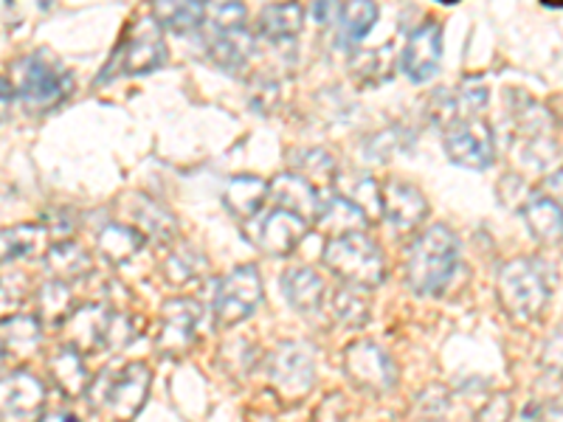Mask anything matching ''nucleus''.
Instances as JSON below:
<instances>
[{
    "label": "nucleus",
    "instance_id": "9",
    "mask_svg": "<svg viewBox=\"0 0 563 422\" xmlns=\"http://www.w3.org/2000/svg\"><path fill=\"white\" fill-rule=\"evenodd\" d=\"M271 386L282 400H301L313 389L316 380V349L308 341H285L276 346L268 360Z\"/></svg>",
    "mask_w": 563,
    "mask_h": 422
},
{
    "label": "nucleus",
    "instance_id": "30",
    "mask_svg": "<svg viewBox=\"0 0 563 422\" xmlns=\"http://www.w3.org/2000/svg\"><path fill=\"white\" fill-rule=\"evenodd\" d=\"M43 229L40 225H12L0 231V265L26 259L34 248H40Z\"/></svg>",
    "mask_w": 563,
    "mask_h": 422
},
{
    "label": "nucleus",
    "instance_id": "48",
    "mask_svg": "<svg viewBox=\"0 0 563 422\" xmlns=\"http://www.w3.org/2000/svg\"><path fill=\"white\" fill-rule=\"evenodd\" d=\"M0 360H3V346H0Z\"/></svg>",
    "mask_w": 563,
    "mask_h": 422
},
{
    "label": "nucleus",
    "instance_id": "42",
    "mask_svg": "<svg viewBox=\"0 0 563 422\" xmlns=\"http://www.w3.org/2000/svg\"><path fill=\"white\" fill-rule=\"evenodd\" d=\"M525 417L527 420H532V422H561V409H558V403L555 406H527V411H525Z\"/></svg>",
    "mask_w": 563,
    "mask_h": 422
},
{
    "label": "nucleus",
    "instance_id": "6",
    "mask_svg": "<svg viewBox=\"0 0 563 422\" xmlns=\"http://www.w3.org/2000/svg\"><path fill=\"white\" fill-rule=\"evenodd\" d=\"M321 259L350 288L372 290L378 288L386 276L384 254H380L378 243H372L366 234H346V237L327 240Z\"/></svg>",
    "mask_w": 563,
    "mask_h": 422
},
{
    "label": "nucleus",
    "instance_id": "45",
    "mask_svg": "<svg viewBox=\"0 0 563 422\" xmlns=\"http://www.w3.org/2000/svg\"><path fill=\"white\" fill-rule=\"evenodd\" d=\"M40 422H79L70 411H52V414H43Z\"/></svg>",
    "mask_w": 563,
    "mask_h": 422
},
{
    "label": "nucleus",
    "instance_id": "43",
    "mask_svg": "<svg viewBox=\"0 0 563 422\" xmlns=\"http://www.w3.org/2000/svg\"><path fill=\"white\" fill-rule=\"evenodd\" d=\"M14 102V93H12V85L7 79H0V124L9 119V110H12Z\"/></svg>",
    "mask_w": 563,
    "mask_h": 422
},
{
    "label": "nucleus",
    "instance_id": "1",
    "mask_svg": "<svg viewBox=\"0 0 563 422\" xmlns=\"http://www.w3.org/2000/svg\"><path fill=\"white\" fill-rule=\"evenodd\" d=\"M460 265V240L445 225H431L406 256V281L417 296H440Z\"/></svg>",
    "mask_w": 563,
    "mask_h": 422
},
{
    "label": "nucleus",
    "instance_id": "11",
    "mask_svg": "<svg viewBox=\"0 0 563 422\" xmlns=\"http://www.w3.org/2000/svg\"><path fill=\"white\" fill-rule=\"evenodd\" d=\"M442 147L451 164L465 169H487L496 158V141H493L490 124L482 119H460L445 127Z\"/></svg>",
    "mask_w": 563,
    "mask_h": 422
},
{
    "label": "nucleus",
    "instance_id": "10",
    "mask_svg": "<svg viewBox=\"0 0 563 422\" xmlns=\"http://www.w3.org/2000/svg\"><path fill=\"white\" fill-rule=\"evenodd\" d=\"M344 371L355 389L369 391V395H386L397 386L395 360L375 341H355L346 346Z\"/></svg>",
    "mask_w": 563,
    "mask_h": 422
},
{
    "label": "nucleus",
    "instance_id": "39",
    "mask_svg": "<svg viewBox=\"0 0 563 422\" xmlns=\"http://www.w3.org/2000/svg\"><path fill=\"white\" fill-rule=\"evenodd\" d=\"M206 29H245V7L243 3H218L206 7Z\"/></svg>",
    "mask_w": 563,
    "mask_h": 422
},
{
    "label": "nucleus",
    "instance_id": "38",
    "mask_svg": "<svg viewBox=\"0 0 563 422\" xmlns=\"http://www.w3.org/2000/svg\"><path fill=\"white\" fill-rule=\"evenodd\" d=\"M203 256L198 254L195 248H180L175 251L173 256L167 259V279L173 281V285H186L189 279H195V276L203 270Z\"/></svg>",
    "mask_w": 563,
    "mask_h": 422
},
{
    "label": "nucleus",
    "instance_id": "8",
    "mask_svg": "<svg viewBox=\"0 0 563 422\" xmlns=\"http://www.w3.org/2000/svg\"><path fill=\"white\" fill-rule=\"evenodd\" d=\"M263 301V279L254 265H240L231 274H225L218 281L214 301H211V313H214V326L243 324L245 319L254 315V310Z\"/></svg>",
    "mask_w": 563,
    "mask_h": 422
},
{
    "label": "nucleus",
    "instance_id": "13",
    "mask_svg": "<svg viewBox=\"0 0 563 422\" xmlns=\"http://www.w3.org/2000/svg\"><path fill=\"white\" fill-rule=\"evenodd\" d=\"M45 414V386L32 371L0 375V422H40Z\"/></svg>",
    "mask_w": 563,
    "mask_h": 422
},
{
    "label": "nucleus",
    "instance_id": "35",
    "mask_svg": "<svg viewBox=\"0 0 563 422\" xmlns=\"http://www.w3.org/2000/svg\"><path fill=\"white\" fill-rule=\"evenodd\" d=\"M352 68H355V77L366 85H380L391 77V63L389 45H380V48H372V52H361L352 59Z\"/></svg>",
    "mask_w": 563,
    "mask_h": 422
},
{
    "label": "nucleus",
    "instance_id": "41",
    "mask_svg": "<svg viewBox=\"0 0 563 422\" xmlns=\"http://www.w3.org/2000/svg\"><path fill=\"white\" fill-rule=\"evenodd\" d=\"M23 301H26V290L20 288L18 281L0 279V324L14 319V315H20Z\"/></svg>",
    "mask_w": 563,
    "mask_h": 422
},
{
    "label": "nucleus",
    "instance_id": "16",
    "mask_svg": "<svg viewBox=\"0 0 563 422\" xmlns=\"http://www.w3.org/2000/svg\"><path fill=\"white\" fill-rule=\"evenodd\" d=\"M308 229L310 225L296 218V214H290V211L274 209L265 214L260 229H256L254 245L268 256H288L301 240L308 237Z\"/></svg>",
    "mask_w": 563,
    "mask_h": 422
},
{
    "label": "nucleus",
    "instance_id": "47",
    "mask_svg": "<svg viewBox=\"0 0 563 422\" xmlns=\"http://www.w3.org/2000/svg\"><path fill=\"white\" fill-rule=\"evenodd\" d=\"M429 422H440V417H431V420Z\"/></svg>",
    "mask_w": 563,
    "mask_h": 422
},
{
    "label": "nucleus",
    "instance_id": "20",
    "mask_svg": "<svg viewBox=\"0 0 563 422\" xmlns=\"http://www.w3.org/2000/svg\"><path fill=\"white\" fill-rule=\"evenodd\" d=\"M282 293L299 313H316L324 304V281L310 268H290L282 274Z\"/></svg>",
    "mask_w": 563,
    "mask_h": 422
},
{
    "label": "nucleus",
    "instance_id": "26",
    "mask_svg": "<svg viewBox=\"0 0 563 422\" xmlns=\"http://www.w3.org/2000/svg\"><path fill=\"white\" fill-rule=\"evenodd\" d=\"M144 243H147V240H144V234H141L139 229H128V225L119 223H108L97 234L99 254H102L110 265L130 263V259L144 248Z\"/></svg>",
    "mask_w": 563,
    "mask_h": 422
},
{
    "label": "nucleus",
    "instance_id": "21",
    "mask_svg": "<svg viewBox=\"0 0 563 422\" xmlns=\"http://www.w3.org/2000/svg\"><path fill=\"white\" fill-rule=\"evenodd\" d=\"M525 223L538 243L558 245L563 229L561 200L552 198V195H532L525 203Z\"/></svg>",
    "mask_w": 563,
    "mask_h": 422
},
{
    "label": "nucleus",
    "instance_id": "25",
    "mask_svg": "<svg viewBox=\"0 0 563 422\" xmlns=\"http://www.w3.org/2000/svg\"><path fill=\"white\" fill-rule=\"evenodd\" d=\"M52 378L57 384V389L63 391L65 397H79V395H88V369H85V360L77 349H70L68 344L59 346L57 352L52 355Z\"/></svg>",
    "mask_w": 563,
    "mask_h": 422
},
{
    "label": "nucleus",
    "instance_id": "40",
    "mask_svg": "<svg viewBox=\"0 0 563 422\" xmlns=\"http://www.w3.org/2000/svg\"><path fill=\"white\" fill-rule=\"evenodd\" d=\"M512 420V400L510 395L499 391V395H493L490 400L482 403V409L476 411L474 422H510Z\"/></svg>",
    "mask_w": 563,
    "mask_h": 422
},
{
    "label": "nucleus",
    "instance_id": "18",
    "mask_svg": "<svg viewBox=\"0 0 563 422\" xmlns=\"http://www.w3.org/2000/svg\"><path fill=\"white\" fill-rule=\"evenodd\" d=\"M206 48H209V59L218 68L238 74L254 54V37L249 34V29H209Z\"/></svg>",
    "mask_w": 563,
    "mask_h": 422
},
{
    "label": "nucleus",
    "instance_id": "27",
    "mask_svg": "<svg viewBox=\"0 0 563 422\" xmlns=\"http://www.w3.org/2000/svg\"><path fill=\"white\" fill-rule=\"evenodd\" d=\"M40 335H43V324L37 315H14V319L0 324V346L3 355H14V358H26L40 346Z\"/></svg>",
    "mask_w": 563,
    "mask_h": 422
},
{
    "label": "nucleus",
    "instance_id": "22",
    "mask_svg": "<svg viewBox=\"0 0 563 422\" xmlns=\"http://www.w3.org/2000/svg\"><path fill=\"white\" fill-rule=\"evenodd\" d=\"M45 268L54 276V281L68 285V281L85 279L90 268H93V263H90L88 251L82 245L74 243V240H59L45 254Z\"/></svg>",
    "mask_w": 563,
    "mask_h": 422
},
{
    "label": "nucleus",
    "instance_id": "3",
    "mask_svg": "<svg viewBox=\"0 0 563 422\" xmlns=\"http://www.w3.org/2000/svg\"><path fill=\"white\" fill-rule=\"evenodd\" d=\"M550 276L547 265L538 259H510L499 270V299L507 315L527 324L536 321L550 304Z\"/></svg>",
    "mask_w": 563,
    "mask_h": 422
},
{
    "label": "nucleus",
    "instance_id": "33",
    "mask_svg": "<svg viewBox=\"0 0 563 422\" xmlns=\"http://www.w3.org/2000/svg\"><path fill=\"white\" fill-rule=\"evenodd\" d=\"M135 220L141 223V234L144 240H158V243H167V240L175 237V220L164 206L153 203V200L141 198L139 209H135Z\"/></svg>",
    "mask_w": 563,
    "mask_h": 422
},
{
    "label": "nucleus",
    "instance_id": "12",
    "mask_svg": "<svg viewBox=\"0 0 563 422\" xmlns=\"http://www.w3.org/2000/svg\"><path fill=\"white\" fill-rule=\"evenodd\" d=\"M200 324V304L192 299H173L161 308V326L155 349L161 358L178 360L195 346Z\"/></svg>",
    "mask_w": 563,
    "mask_h": 422
},
{
    "label": "nucleus",
    "instance_id": "28",
    "mask_svg": "<svg viewBox=\"0 0 563 422\" xmlns=\"http://www.w3.org/2000/svg\"><path fill=\"white\" fill-rule=\"evenodd\" d=\"M150 18L155 20L161 26V32L164 29H169V32L175 34H186V32H195V29L203 26L206 20V3H186V0H180V3H155L153 7V14Z\"/></svg>",
    "mask_w": 563,
    "mask_h": 422
},
{
    "label": "nucleus",
    "instance_id": "36",
    "mask_svg": "<svg viewBox=\"0 0 563 422\" xmlns=\"http://www.w3.org/2000/svg\"><path fill=\"white\" fill-rule=\"evenodd\" d=\"M409 141H411V135L406 133L404 127H386L366 141V153H369L372 158H378L380 164H386L391 155L409 147Z\"/></svg>",
    "mask_w": 563,
    "mask_h": 422
},
{
    "label": "nucleus",
    "instance_id": "34",
    "mask_svg": "<svg viewBox=\"0 0 563 422\" xmlns=\"http://www.w3.org/2000/svg\"><path fill=\"white\" fill-rule=\"evenodd\" d=\"M339 195L350 200V203L358 206V209L366 214V220L369 218L375 220L380 214V186L375 184V178H369V175L364 173L350 175V180H346V186Z\"/></svg>",
    "mask_w": 563,
    "mask_h": 422
},
{
    "label": "nucleus",
    "instance_id": "5",
    "mask_svg": "<svg viewBox=\"0 0 563 422\" xmlns=\"http://www.w3.org/2000/svg\"><path fill=\"white\" fill-rule=\"evenodd\" d=\"M68 326V346L85 352L122 349L135 338V321L130 315L113 313L104 304H82L65 321Z\"/></svg>",
    "mask_w": 563,
    "mask_h": 422
},
{
    "label": "nucleus",
    "instance_id": "2",
    "mask_svg": "<svg viewBox=\"0 0 563 422\" xmlns=\"http://www.w3.org/2000/svg\"><path fill=\"white\" fill-rule=\"evenodd\" d=\"M12 93L34 115L57 110L74 90V79L48 52H34L12 63Z\"/></svg>",
    "mask_w": 563,
    "mask_h": 422
},
{
    "label": "nucleus",
    "instance_id": "17",
    "mask_svg": "<svg viewBox=\"0 0 563 422\" xmlns=\"http://www.w3.org/2000/svg\"><path fill=\"white\" fill-rule=\"evenodd\" d=\"M268 198H274L276 209L290 211V214L301 218L308 225L319 220L321 203H324L319 198V189L305 178H299L296 173L276 175L274 184H268Z\"/></svg>",
    "mask_w": 563,
    "mask_h": 422
},
{
    "label": "nucleus",
    "instance_id": "15",
    "mask_svg": "<svg viewBox=\"0 0 563 422\" xmlns=\"http://www.w3.org/2000/svg\"><path fill=\"white\" fill-rule=\"evenodd\" d=\"M380 214H386L397 231H411L429 218V200L417 186L406 180H389L380 186Z\"/></svg>",
    "mask_w": 563,
    "mask_h": 422
},
{
    "label": "nucleus",
    "instance_id": "24",
    "mask_svg": "<svg viewBox=\"0 0 563 422\" xmlns=\"http://www.w3.org/2000/svg\"><path fill=\"white\" fill-rule=\"evenodd\" d=\"M256 26H260V37L268 43H285V40H294L305 26V9L299 3H271L260 12Z\"/></svg>",
    "mask_w": 563,
    "mask_h": 422
},
{
    "label": "nucleus",
    "instance_id": "44",
    "mask_svg": "<svg viewBox=\"0 0 563 422\" xmlns=\"http://www.w3.org/2000/svg\"><path fill=\"white\" fill-rule=\"evenodd\" d=\"M313 14L321 20V23H333V20H339L341 7L339 3H316Z\"/></svg>",
    "mask_w": 563,
    "mask_h": 422
},
{
    "label": "nucleus",
    "instance_id": "7",
    "mask_svg": "<svg viewBox=\"0 0 563 422\" xmlns=\"http://www.w3.org/2000/svg\"><path fill=\"white\" fill-rule=\"evenodd\" d=\"M167 43H164V32L155 23L153 18L139 20L124 40L119 43V48L110 57L108 68H104L102 77L97 79V85L110 82L115 77H141V74H153L161 65L167 63Z\"/></svg>",
    "mask_w": 563,
    "mask_h": 422
},
{
    "label": "nucleus",
    "instance_id": "32",
    "mask_svg": "<svg viewBox=\"0 0 563 422\" xmlns=\"http://www.w3.org/2000/svg\"><path fill=\"white\" fill-rule=\"evenodd\" d=\"M333 310H335V315H339L341 324L350 326V330H358V326L369 324L372 304H369V299H366V290L344 285V288L335 293Z\"/></svg>",
    "mask_w": 563,
    "mask_h": 422
},
{
    "label": "nucleus",
    "instance_id": "29",
    "mask_svg": "<svg viewBox=\"0 0 563 422\" xmlns=\"http://www.w3.org/2000/svg\"><path fill=\"white\" fill-rule=\"evenodd\" d=\"M74 313V296L63 281H45L37 290V321L48 326H63Z\"/></svg>",
    "mask_w": 563,
    "mask_h": 422
},
{
    "label": "nucleus",
    "instance_id": "31",
    "mask_svg": "<svg viewBox=\"0 0 563 422\" xmlns=\"http://www.w3.org/2000/svg\"><path fill=\"white\" fill-rule=\"evenodd\" d=\"M378 7L369 3V0H358V3L341 7V40L344 43H358V40H364L375 29V23H378Z\"/></svg>",
    "mask_w": 563,
    "mask_h": 422
},
{
    "label": "nucleus",
    "instance_id": "4",
    "mask_svg": "<svg viewBox=\"0 0 563 422\" xmlns=\"http://www.w3.org/2000/svg\"><path fill=\"white\" fill-rule=\"evenodd\" d=\"M153 371L147 364H128L122 371H102L97 384L88 386V400L97 411L108 409L115 422H130L141 414L150 397Z\"/></svg>",
    "mask_w": 563,
    "mask_h": 422
},
{
    "label": "nucleus",
    "instance_id": "46",
    "mask_svg": "<svg viewBox=\"0 0 563 422\" xmlns=\"http://www.w3.org/2000/svg\"><path fill=\"white\" fill-rule=\"evenodd\" d=\"M251 422H274V420H271V417H254Z\"/></svg>",
    "mask_w": 563,
    "mask_h": 422
},
{
    "label": "nucleus",
    "instance_id": "37",
    "mask_svg": "<svg viewBox=\"0 0 563 422\" xmlns=\"http://www.w3.org/2000/svg\"><path fill=\"white\" fill-rule=\"evenodd\" d=\"M301 167L299 178H305L308 184L313 180H327V186L335 180V160L333 155L324 153V149H308V153H301L299 160H296Z\"/></svg>",
    "mask_w": 563,
    "mask_h": 422
},
{
    "label": "nucleus",
    "instance_id": "14",
    "mask_svg": "<svg viewBox=\"0 0 563 422\" xmlns=\"http://www.w3.org/2000/svg\"><path fill=\"white\" fill-rule=\"evenodd\" d=\"M442 59V26L437 20H426L409 34L400 54V70L411 82H429Z\"/></svg>",
    "mask_w": 563,
    "mask_h": 422
},
{
    "label": "nucleus",
    "instance_id": "23",
    "mask_svg": "<svg viewBox=\"0 0 563 422\" xmlns=\"http://www.w3.org/2000/svg\"><path fill=\"white\" fill-rule=\"evenodd\" d=\"M316 223L333 237H346V234H364L366 229V214L355 203H350L346 198H341L339 192H333V198L321 203L319 220Z\"/></svg>",
    "mask_w": 563,
    "mask_h": 422
},
{
    "label": "nucleus",
    "instance_id": "19",
    "mask_svg": "<svg viewBox=\"0 0 563 422\" xmlns=\"http://www.w3.org/2000/svg\"><path fill=\"white\" fill-rule=\"evenodd\" d=\"M265 200H268V184L256 175H234L223 189L225 209L240 220L256 218Z\"/></svg>",
    "mask_w": 563,
    "mask_h": 422
}]
</instances>
